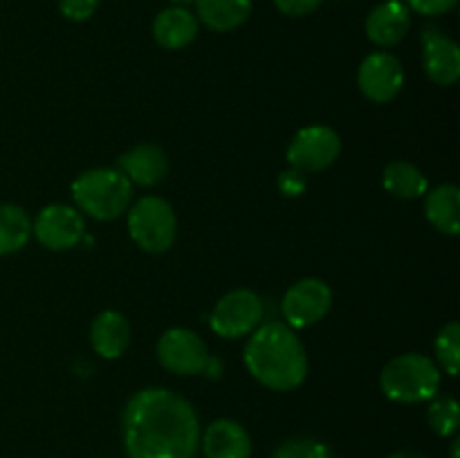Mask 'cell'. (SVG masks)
I'll list each match as a JSON object with an SVG mask.
<instances>
[{
  "label": "cell",
  "mask_w": 460,
  "mask_h": 458,
  "mask_svg": "<svg viewBox=\"0 0 460 458\" xmlns=\"http://www.w3.org/2000/svg\"><path fill=\"white\" fill-rule=\"evenodd\" d=\"M389 458H427V456H422V454L418 452H411V449H402V452H395L394 456Z\"/></svg>",
  "instance_id": "obj_29"
},
{
  "label": "cell",
  "mask_w": 460,
  "mask_h": 458,
  "mask_svg": "<svg viewBox=\"0 0 460 458\" xmlns=\"http://www.w3.org/2000/svg\"><path fill=\"white\" fill-rule=\"evenodd\" d=\"M157 359L175 375H200L211 366L209 348L189 328H169L157 341Z\"/></svg>",
  "instance_id": "obj_8"
},
{
  "label": "cell",
  "mask_w": 460,
  "mask_h": 458,
  "mask_svg": "<svg viewBox=\"0 0 460 458\" xmlns=\"http://www.w3.org/2000/svg\"><path fill=\"white\" fill-rule=\"evenodd\" d=\"M425 216L438 232L458 236L460 232V191L456 184H440L427 191Z\"/></svg>",
  "instance_id": "obj_18"
},
{
  "label": "cell",
  "mask_w": 460,
  "mask_h": 458,
  "mask_svg": "<svg viewBox=\"0 0 460 458\" xmlns=\"http://www.w3.org/2000/svg\"><path fill=\"white\" fill-rule=\"evenodd\" d=\"M263 301L256 292L232 290L220 296L218 304L211 310V330L225 339H238V337L252 335L263 321Z\"/></svg>",
  "instance_id": "obj_6"
},
{
  "label": "cell",
  "mask_w": 460,
  "mask_h": 458,
  "mask_svg": "<svg viewBox=\"0 0 460 458\" xmlns=\"http://www.w3.org/2000/svg\"><path fill=\"white\" fill-rule=\"evenodd\" d=\"M409 27H411V9L404 4V0H382L371 9L364 22L368 40L377 48L398 45L407 36Z\"/></svg>",
  "instance_id": "obj_13"
},
{
  "label": "cell",
  "mask_w": 460,
  "mask_h": 458,
  "mask_svg": "<svg viewBox=\"0 0 460 458\" xmlns=\"http://www.w3.org/2000/svg\"><path fill=\"white\" fill-rule=\"evenodd\" d=\"M31 236V220L18 205H0V256L21 251Z\"/></svg>",
  "instance_id": "obj_21"
},
{
  "label": "cell",
  "mask_w": 460,
  "mask_h": 458,
  "mask_svg": "<svg viewBox=\"0 0 460 458\" xmlns=\"http://www.w3.org/2000/svg\"><path fill=\"white\" fill-rule=\"evenodd\" d=\"M130 323L117 310H103L94 317L90 326V344L97 355L103 359H117L126 353L130 346Z\"/></svg>",
  "instance_id": "obj_16"
},
{
  "label": "cell",
  "mask_w": 460,
  "mask_h": 458,
  "mask_svg": "<svg viewBox=\"0 0 460 458\" xmlns=\"http://www.w3.org/2000/svg\"><path fill=\"white\" fill-rule=\"evenodd\" d=\"M72 198L76 209L94 220H115L133 205V184L119 169L99 166L84 171L72 182Z\"/></svg>",
  "instance_id": "obj_3"
},
{
  "label": "cell",
  "mask_w": 460,
  "mask_h": 458,
  "mask_svg": "<svg viewBox=\"0 0 460 458\" xmlns=\"http://www.w3.org/2000/svg\"><path fill=\"white\" fill-rule=\"evenodd\" d=\"M409 9H413L416 13H422V16H443V13L452 12L458 4V0H404Z\"/></svg>",
  "instance_id": "obj_27"
},
{
  "label": "cell",
  "mask_w": 460,
  "mask_h": 458,
  "mask_svg": "<svg viewBox=\"0 0 460 458\" xmlns=\"http://www.w3.org/2000/svg\"><path fill=\"white\" fill-rule=\"evenodd\" d=\"M171 3H173L175 7H187V4L196 3V0H171Z\"/></svg>",
  "instance_id": "obj_30"
},
{
  "label": "cell",
  "mask_w": 460,
  "mask_h": 458,
  "mask_svg": "<svg viewBox=\"0 0 460 458\" xmlns=\"http://www.w3.org/2000/svg\"><path fill=\"white\" fill-rule=\"evenodd\" d=\"M198 27L200 22L196 13H191V9L171 4L162 9L153 21V39L164 49H182L196 40Z\"/></svg>",
  "instance_id": "obj_17"
},
{
  "label": "cell",
  "mask_w": 460,
  "mask_h": 458,
  "mask_svg": "<svg viewBox=\"0 0 460 458\" xmlns=\"http://www.w3.org/2000/svg\"><path fill=\"white\" fill-rule=\"evenodd\" d=\"M382 393L400 404L429 402L440 389V368L420 353H404L391 359L380 375Z\"/></svg>",
  "instance_id": "obj_4"
},
{
  "label": "cell",
  "mask_w": 460,
  "mask_h": 458,
  "mask_svg": "<svg viewBox=\"0 0 460 458\" xmlns=\"http://www.w3.org/2000/svg\"><path fill=\"white\" fill-rule=\"evenodd\" d=\"M196 18L214 31L238 30L252 13V0H196Z\"/></svg>",
  "instance_id": "obj_19"
},
{
  "label": "cell",
  "mask_w": 460,
  "mask_h": 458,
  "mask_svg": "<svg viewBox=\"0 0 460 458\" xmlns=\"http://www.w3.org/2000/svg\"><path fill=\"white\" fill-rule=\"evenodd\" d=\"M427 422L431 431L443 438L454 436L460 425V407L452 395H434L431 404L427 407Z\"/></svg>",
  "instance_id": "obj_22"
},
{
  "label": "cell",
  "mask_w": 460,
  "mask_h": 458,
  "mask_svg": "<svg viewBox=\"0 0 460 458\" xmlns=\"http://www.w3.org/2000/svg\"><path fill=\"white\" fill-rule=\"evenodd\" d=\"M277 187H279V191L283 193V196L296 198V196H304L308 182H305V173H301V171L292 169V166H290L288 171L279 173Z\"/></svg>",
  "instance_id": "obj_26"
},
{
  "label": "cell",
  "mask_w": 460,
  "mask_h": 458,
  "mask_svg": "<svg viewBox=\"0 0 460 458\" xmlns=\"http://www.w3.org/2000/svg\"><path fill=\"white\" fill-rule=\"evenodd\" d=\"M245 366L256 382L272 391H292L308 375V355L288 323H263L245 346Z\"/></svg>",
  "instance_id": "obj_2"
},
{
  "label": "cell",
  "mask_w": 460,
  "mask_h": 458,
  "mask_svg": "<svg viewBox=\"0 0 460 458\" xmlns=\"http://www.w3.org/2000/svg\"><path fill=\"white\" fill-rule=\"evenodd\" d=\"M382 184L391 196L400 198V200H416L429 191V182L422 175V171L404 160L386 164L385 173H382Z\"/></svg>",
  "instance_id": "obj_20"
},
{
  "label": "cell",
  "mask_w": 460,
  "mask_h": 458,
  "mask_svg": "<svg viewBox=\"0 0 460 458\" xmlns=\"http://www.w3.org/2000/svg\"><path fill=\"white\" fill-rule=\"evenodd\" d=\"M458 449H460V443H458V440H454V445H452V458H460V456H458Z\"/></svg>",
  "instance_id": "obj_31"
},
{
  "label": "cell",
  "mask_w": 460,
  "mask_h": 458,
  "mask_svg": "<svg viewBox=\"0 0 460 458\" xmlns=\"http://www.w3.org/2000/svg\"><path fill=\"white\" fill-rule=\"evenodd\" d=\"M323 0H274V7L281 13L290 18H301L308 16V13L317 12L322 7Z\"/></svg>",
  "instance_id": "obj_28"
},
{
  "label": "cell",
  "mask_w": 460,
  "mask_h": 458,
  "mask_svg": "<svg viewBox=\"0 0 460 458\" xmlns=\"http://www.w3.org/2000/svg\"><path fill=\"white\" fill-rule=\"evenodd\" d=\"M102 0H58V9L67 21L84 22L93 18V13L99 9Z\"/></svg>",
  "instance_id": "obj_25"
},
{
  "label": "cell",
  "mask_w": 460,
  "mask_h": 458,
  "mask_svg": "<svg viewBox=\"0 0 460 458\" xmlns=\"http://www.w3.org/2000/svg\"><path fill=\"white\" fill-rule=\"evenodd\" d=\"M128 232L139 250L164 254L178 236V216L160 196H144L128 207Z\"/></svg>",
  "instance_id": "obj_5"
},
{
  "label": "cell",
  "mask_w": 460,
  "mask_h": 458,
  "mask_svg": "<svg viewBox=\"0 0 460 458\" xmlns=\"http://www.w3.org/2000/svg\"><path fill=\"white\" fill-rule=\"evenodd\" d=\"M332 305V290L322 278H301L288 287L281 301L283 319L290 328H310L322 321Z\"/></svg>",
  "instance_id": "obj_10"
},
{
  "label": "cell",
  "mask_w": 460,
  "mask_h": 458,
  "mask_svg": "<svg viewBox=\"0 0 460 458\" xmlns=\"http://www.w3.org/2000/svg\"><path fill=\"white\" fill-rule=\"evenodd\" d=\"M121 438L128 458H196L200 420L193 404L169 389H144L126 402Z\"/></svg>",
  "instance_id": "obj_1"
},
{
  "label": "cell",
  "mask_w": 460,
  "mask_h": 458,
  "mask_svg": "<svg viewBox=\"0 0 460 458\" xmlns=\"http://www.w3.org/2000/svg\"><path fill=\"white\" fill-rule=\"evenodd\" d=\"M31 233L43 247L52 251H66L79 245L85 236V220L76 207L54 202L43 207L31 220Z\"/></svg>",
  "instance_id": "obj_9"
},
{
  "label": "cell",
  "mask_w": 460,
  "mask_h": 458,
  "mask_svg": "<svg viewBox=\"0 0 460 458\" xmlns=\"http://www.w3.org/2000/svg\"><path fill=\"white\" fill-rule=\"evenodd\" d=\"M341 151V139L335 128L313 124L301 128L288 146V162L301 173H317L335 164Z\"/></svg>",
  "instance_id": "obj_7"
},
{
  "label": "cell",
  "mask_w": 460,
  "mask_h": 458,
  "mask_svg": "<svg viewBox=\"0 0 460 458\" xmlns=\"http://www.w3.org/2000/svg\"><path fill=\"white\" fill-rule=\"evenodd\" d=\"M422 63L434 84L454 85L460 76L458 43L436 27H427L422 31Z\"/></svg>",
  "instance_id": "obj_12"
},
{
  "label": "cell",
  "mask_w": 460,
  "mask_h": 458,
  "mask_svg": "<svg viewBox=\"0 0 460 458\" xmlns=\"http://www.w3.org/2000/svg\"><path fill=\"white\" fill-rule=\"evenodd\" d=\"M358 85L367 99L386 103L398 97L404 85L402 63L389 52H373L362 61L358 72Z\"/></svg>",
  "instance_id": "obj_11"
},
{
  "label": "cell",
  "mask_w": 460,
  "mask_h": 458,
  "mask_svg": "<svg viewBox=\"0 0 460 458\" xmlns=\"http://www.w3.org/2000/svg\"><path fill=\"white\" fill-rule=\"evenodd\" d=\"M436 357L447 375L456 377L460 368V326L458 321H449L436 337Z\"/></svg>",
  "instance_id": "obj_23"
},
{
  "label": "cell",
  "mask_w": 460,
  "mask_h": 458,
  "mask_svg": "<svg viewBox=\"0 0 460 458\" xmlns=\"http://www.w3.org/2000/svg\"><path fill=\"white\" fill-rule=\"evenodd\" d=\"M200 449L205 458H252V438L241 422L220 418L200 431Z\"/></svg>",
  "instance_id": "obj_14"
},
{
  "label": "cell",
  "mask_w": 460,
  "mask_h": 458,
  "mask_svg": "<svg viewBox=\"0 0 460 458\" xmlns=\"http://www.w3.org/2000/svg\"><path fill=\"white\" fill-rule=\"evenodd\" d=\"M272 458H332V452L322 440L290 438L274 449Z\"/></svg>",
  "instance_id": "obj_24"
},
{
  "label": "cell",
  "mask_w": 460,
  "mask_h": 458,
  "mask_svg": "<svg viewBox=\"0 0 460 458\" xmlns=\"http://www.w3.org/2000/svg\"><path fill=\"white\" fill-rule=\"evenodd\" d=\"M117 169L133 187H155L169 173V157L155 144H139L117 160Z\"/></svg>",
  "instance_id": "obj_15"
}]
</instances>
